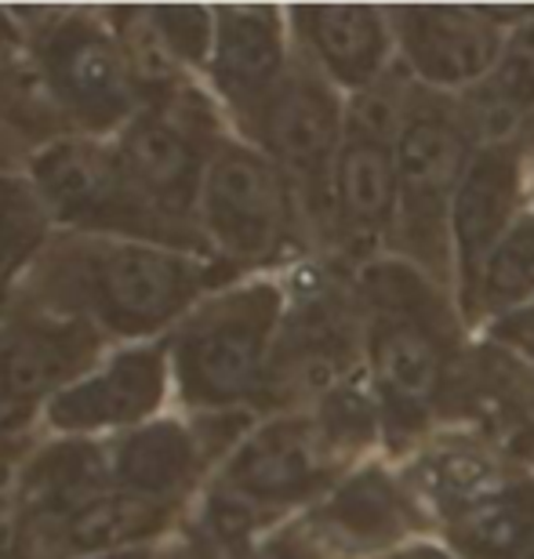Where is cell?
Here are the masks:
<instances>
[{
	"label": "cell",
	"mask_w": 534,
	"mask_h": 559,
	"mask_svg": "<svg viewBox=\"0 0 534 559\" xmlns=\"http://www.w3.org/2000/svg\"><path fill=\"white\" fill-rule=\"evenodd\" d=\"M364 309V371L371 382L382 440L400 454L440 418L454 415L465 353L462 312L437 280L407 259H375L356 270Z\"/></svg>",
	"instance_id": "6da1fadb"
},
{
	"label": "cell",
	"mask_w": 534,
	"mask_h": 559,
	"mask_svg": "<svg viewBox=\"0 0 534 559\" xmlns=\"http://www.w3.org/2000/svg\"><path fill=\"white\" fill-rule=\"evenodd\" d=\"M480 145L465 98H448L418 84L407 87L396 131V240L404 259L440 287L454 280L451 207Z\"/></svg>",
	"instance_id": "7a4b0ae2"
},
{
	"label": "cell",
	"mask_w": 534,
	"mask_h": 559,
	"mask_svg": "<svg viewBox=\"0 0 534 559\" xmlns=\"http://www.w3.org/2000/svg\"><path fill=\"white\" fill-rule=\"evenodd\" d=\"M407 87L393 73L371 92L353 95L346 114L335 171H331L328 226L353 262H375L389 240H396L400 182H396V131Z\"/></svg>",
	"instance_id": "3957f363"
},
{
	"label": "cell",
	"mask_w": 534,
	"mask_h": 559,
	"mask_svg": "<svg viewBox=\"0 0 534 559\" xmlns=\"http://www.w3.org/2000/svg\"><path fill=\"white\" fill-rule=\"evenodd\" d=\"M284 312V290L265 280L200 309L175 349L178 382L189 404L233 407L262 396Z\"/></svg>",
	"instance_id": "277c9868"
},
{
	"label": "cell",
	"mask_w": 534,
	"mask_h": 559,
	"mask_svg": "<svg viewBox=\"0 0 534 559\" xmlns=\"http://www.w3.org/2000/svg\"><path fill=\"white\" fill-rule=\"evenodd\" d=\"M364 447L349 440L324 411L281 415L259 425L244 440L222 473L226 501L244 509H284L313 501L331 484H342V468L360 457Z\"/></svg>",
	"instance_id": "5b68a950"
},
{
	"label": "cell",
	"mask_w": 534,
	"mask_h": 559,
	"mask_svg": "<svg viewBox=\"0 0 534 559\" xmlns=\"http://www.w3.org/2000/svg\"><path fill=\"white\" fill-rule=\"evenodd\" d=\"M364 374V309L353 284L320 280L284 312L265 374V404L324 400Z\"/></svg>",
	"instance_id": "8992f818"
},
{
	"label": "cell",
	"mask_w": 534,
	"mask_h": 559,
	"mask_svg": "<svg viewBox=\"0 0 534 559\" xmlns=\"http://www.w3.org/2000/svg\"><path fill=\"white\" fill-rule=\"evenodd\" d=\"M429 523L400 473L364 465L276 542V559H378L429 531Z\"/></svg>",
	"instance_id": "52a82bcc"
},
{
	"label": "cell",
	"mask_w": 534,
	"mask_h": 559,
	"mask_svg": "<svg viewBox=\"0 0 534 559\" xmlns=\"http://www.w3.org/2000/svg\"><path fill=\"white\" fill-rule=\"evenodd\" d=\"M204 226L222 251L240 262H265L292 240L295 182L284 167L248 145H222L200 189Z\"/></svg>",
	"instance_id": "ba28073f"
},
{
	"label": "cell",
	"mask_w": 534,
	"mask_h": 559,
	"mask_svg": "<svg viewBox=\"0 0 534 559\" xmlns=\"http://www.w3.org/2000/svg\"><path fill=\"white\" fill-rule=\"evenodd\" d=\"M393 44L404 70L429 92H465L480 87L502 59L509 29L524 11L491 8H385Z\"/></svg>",
	"instance_id": "9c48e42d"
},
{
	"label": "cell",
	"mask_w": 534,
	"mask_h": 559,
	"mask_svg": "<svg viewBox=\"0 0 534 559\" xmlns=\"http://www.w3.org/2000/svg\"><path fill=\"white\" fill-rule=\"evenodd\" d=\"M346 114L349 106L342 103L339 87L306 55L287 70L276 95L254 120L265 153L292 182L302 186L309 204H317V215L331 211V171L346 139Z\"/></svg>",
	"instance_id": "30bf717a"
},
{
	"label": "cell",
	"mask_w": 534,
	"mask_h": 559,
	"mask_svg": "<svg viewBox=\"0 0 534 559\" xmlns=\"http://www.w3.org/2000/svg\"><path fill=\"white\" fill-rule=\"evenodd\" d=\"M204 287L193 259L150 243H109L87 262L84 290L98 317L120 331H153L175 320Z\"/></svg>",
	"instance_id": "8fae6325"
},
{
	"label": "cell",
	"mask_w": 534,
	"mask_h": 559,
	"mask_svg": "<svg viewBox=\"0 0 534 559\" xmlns=\"http://www.w3.org/2000/svg\"><path fill=\"white\" fill-rule=\"evenodd\" d=\"M524 160L527 150L517 139L484 142L465 171L451 207V251H454V301L470 298L487 254L524 215Z\"/></svg>",
	"instance_id": "7c38bea8"
},
{
	"label": "cell",
	"mask_w": 534,
	"mask_h": 559,
	"mask_svg": "<svg viewBox=\"0 0 534 559\" xmlns=\"http://www.w3.org/2000/svg\"><path fill=\"white\" fill-rule=\"evenodd\" d=\"M51 92L92 128H109L124 120L135 106V76L128 55L114 48V40L92 22H66L51 33L44 51Z\"/></svg>",
	"instance_id": "4fadbf2b"
},
{
	"label": "cell",
	"mask_w": 534,
	"mask_h": 559,
	"mask_svg": "<svg viewBox=\"0 0 534 559\" xmlns=\"http://www.w3.org/2000/svg\"><path fill=\"white\" fill-rule=\"evenodd\" d=\"M309 59L335 87L360 95L389 76L393 29L382 8L371 4H309L292 11Z\"/></svg>",
	"instance_id": "5bb4252c"
},
{
	"label": "cell",
	"mask_w": 534,
	"mask_h": 559,
	"mask_svg": "<svg viewBox=\"0 0 534 559\" xmlns=\"http://www.w3.org/2000/svg\"><path fill=\"white\" fill-rule=\"evenodd\" d=\"M218 92L259 120L265 103L287 76L284 22L273 8H222L215 11V51H211Z\"/></svg>",
	"instance_id": "9a60e30c"
},
{
	"label": "cell",
	"mask_w": 534,
	"mask_h": 559,
	"mask_svg": "<svg viewBox=\"0 0 534 559\" xmlns=\"http://www.w3.org/2000/svg\"><path fill=\"white\" fill-rule=\"evenodd\" d=\"M128 189L164 215H186L204 189V156L197 139L168 117H135L117 150Z\"/></svg>",
	"instance_id": "2e32d148"
},
{
	"label": "cell",
	"mask_w": 534,
	"mask_h": 559,
	"mask_svg": "<svg viewBox=\"0 0 534 559\" xmlns=\"http://www.w3.org/2000/svg\"><path fill=\"white\" fill-rule=\"evenodd\" d=\"M164 396V356L153 349L120 353L92 378L51 396L48 418L59 429H103L146 418Z\"/></svg>",
	"instance_id": "e0dca14e"
},
{
	"label": "cell",
	"mask_w": 534,
	"mask_h": 559,
	"mask_svg": "<svg viewBox=\"0 0 534 559\" xmlns=\"http://www.w3.org/2000/svg\"><path fill=\"white\" fill-rule=\"evenodd\" d=\"M33 182L48 207L62 218L109 222L128 207V182L117 153L92 142H55L33 160ZM135 197V193H131Z\"/></svg>",
	"instance_id": "ac0fdd59"
},
{
	"label": "cell",
	"mask_w": 534,
	"mask_h": 559,
	"mask_svg": "<svg viewBox=\"0 0 534 559\" xmlns=\"http://www.w3.org/2000/svg\"><path fill=\"white\" fill-rule=\"evenodd\" d=\"M95 353V334L81 323H33L19 328L11 338L0 342V400L4 404H29L51 389L73 385V374Z\"/></svg>",
	"instance_id": "d6986e66"
},
{
	"label": "cell",
	"mask_w": 534,
	"mask_h": 559,
	"mask_svg": "<svg viewBox=\"0 0 534 559\" xmlns=\"http://www.w3.org/2000/svg\"><path fill=\"white\" fill-rule=\"evenodd\" d=\"M440 527L454 559H520L534 527V476H513Z\"/></svg>",
	"instance_id": "ffe728a7"
},
{
	"label": "cell",
	"mask_w": 534,
	"mask_h": 559,
	"mask_svg": "<svg viewBox=\"0 0 534 559\" xmlns=\"http://www.w3.org/2000/svg\"><path fill=\"white\" fill-rule=\"evenodd\" d=\"M168 520V501L139 495V490H109L87 498L70 516L59 520V538L66 552H114L120 545L157 534Z\"/></svg>",
	"instance_id": "44dd1931"
},
{
	"label": "cell",
	"mask_w": 534,
	"mask_h": 559,
	"mask_svg": "<svg viewBox=\"0 0 534 559\" xmlns=\"http://www.w3.org/2000/svg\"><path fill=\"white\" fill-rule=\"evenodd\" d=\"M197 468V443L182 425L175 421H153L146 429L131 432L120 440L109 476L117 479L120 490H139V495L168 501L178 487L189 484Z\"/></svg>",
	"instance_id": "7402d4cb"
},
{
	"label": "cell",
	"mask_w": 534,
	"mask_h": 559,
	"mask_svg": "<svg viewBox=\"0 0 534 559\" xmlns=\"http://www.w3.org/2000/svg\"><path fill=\"white\" fill-rule=\"evenodd\" d=\"M534 301V211H524L513 229L498 240V248L487 254L480 276L462 301L459 312L465 323H495L509 312L524 309Z\"/></svg>",
	"instance_id": "603a6c76"
},
{
	"label": "cell",
	"mask_w": 534,
	"mask_h": 559,
	"mask_svg": "<svg viewBox=\"0 0 534 559\" xmlns=\"http://www.w3.org/2000/svg\"><path fill=\"white\" fill-rule=\"evenodd\" d=\"M465 106L476 120L480 142L487 124L509 120V128H517L534 117V11H524V19L509 29L495 73L465 95Z\"/></svg>",
	"instance_id": "cb8c5ba5"
},
{
	"label": "cell",
	"mask_w": 534,
	"mask_h": 559,
	"mask_svg": "<svg viewBox=\"0 0 534 559\" xmlns=\"http://www.w3.org/2000/svg\"><path fill=\"white\" fill-rule=\"evenodd\" d=\"M150 22L178 59L200 62L215 51V15L204 8H153Z\"/></svg>",
	"instance_id": "d4e9b609"
},
{
	"label": "cell",
	"mask_w": 534,
	"mask_h": 559,
	"mask_svg": "<svg viewBox=\"0 0 534 559\" xmlns=\"http://www.w3.org/2000/svg\"><path fill=\"white\" fill-rule=\"evenodd\" d=\"M487 334H491L495 345H502V349L520 356L534 371V301L524 309L509 312L502 320H495L491 328H487Z\"/></svg>",
	"instance_id": "484cf974"
},
{
	"label": "cell",
	"mask_w": 534,
	"mask_h": 559,
	"mask_svg": "<svg viewBox=\"0 0 534 559\" xmlns=\"http://www.w3.org/2000/svg\"><path fill=\"white\" fill-rule=\"evenodd\" d=\"M378 559H454L448 545H437V542H407L400 549L378 556Z\"/></svg>",
	"instance_id": "4316f807"
},
{
	"label": "cell",
	"mask_w": 534,
	"mask_h": 559,
	"mask_svg": "<svg viewBox=\"0 0 534 559\" xmlns=\"http://www.w3.org/2000/svg\"><path fill=\"white\" fill-rule=\"evenodd\" d=\"M15 211H19V189L11 186L8 178H0V229L8 226Z\"/></svg>",
	"instance_id": "83f0119b"
},
{
	"label": "cell",
	"mask_w": 534,
	"mask_h": 559,
	"mask_svg": "<svg viewBox=\"0 0 534 559\" xmlns=\"http://www.w3.org/2000/svg\"><path fill=\"white\" fill-rule=\"evenodd\" d=\"M11 51V33L4 29V19H0V59H8Z\"/></svg>",
	"instance_id": "f1b7e54d"
},
{
	"label": "cell",
	"mask_w": 534,
	"mask_h": 559,
	"mask_svg": "<svg viewBox=\"0 0 534 559\" xmlns=\"http://www.w3.org/2000/svg\"><path fill=\"white\" fill-rule=\"evenodd\" d=\"M520 145H524V150H531V145H534V117L524 120V142H520Z\"/></svg>",
	"instance_id": "f546056e"
},
{
	"label": "cell",
	"mask_w": 534,
	"mask_h": 559,
	"mask_svg": "<svg viewBox=\"0 0 534 559\" xmlns=\"http://www.w3.org/2000/svg\"><path fill=\"white\" fill-rule=\"evenodd\" d=\"M520 559H534V527L527 534V545H524V552H520Z\"/></svg>",
	"instance_id": "4dcf8cb0"
},
{
	"label": "cell",
	"mask_w": 534,
	"mask_h": 559,
	"mask_svg": "<svg viewBox=\"0 0 534 559\" xmlns=\"http://www.w3.org/2000/svg\"><path fill=\"white\" fill-rule=\"evenodd\" d=\"M103 559H150L146 552H120V556H103Z\"/></svg>",
	"instance_id": "1f68e13d"
}]
</instances>
